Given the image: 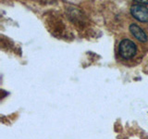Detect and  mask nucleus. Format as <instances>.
Here are the masks:
<instances>
[{
    "label": "nucleus",
    "mask_w": 148,
    "mask_h": 139,
    "mask_svg": "<svg viewBox=\"0 0 148 139\" xmlns=\"http://www.w3.org/2000/svg\"><path fill=\"white\" fill-rule=\"evenodd\" d=\"M131 12L133 18H135L137 21L142 22L148 21V8L141 4H133L131 8Z\"/></svg>",
    "instance_id": "2"
},
{
    "label": "nucleus",
    "mask_w": 148,
    "mask_h": 139,
    "mask_svg": "<svg viewBox=\"0 0 148 139\" xmlns=\"http://www.w3.org/2000/svg\"><path fill=\"white\" fill-rule=\"evenodd\" d=\"M137 51V46L133 41L130 39H123L119 45V55L125 59L132 58L135 56Z\"/></svg>",
    "instance_id": "1"
},
{
    "label": "nucleus",
    "mask_w": 148,
    "mask_h": 139,
    "mask_svg": "<svg viewBox=\"0 0 148 139\" xmlns=\"http://www.w3.org/2000/svg\"><path fill=\"white\" fill-rule=\"evenodd\" d=\"M129 29L132 34V35L135 37L136 39H138L139 41H141V42H146L147 41V39H148L147 35L145 34V32L143 31L141 27H139L138 25L132 23V24L130 25Z\"/></svg>",
    "instance_id": "3"
}]
</instances>
